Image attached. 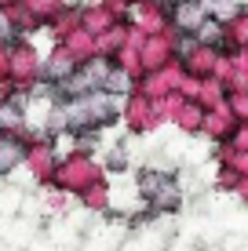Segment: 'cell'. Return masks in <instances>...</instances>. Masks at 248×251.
Returning <instances> with one entry per match:
<instances>
[{
	"label": "cell",
	"instance_id": "6da1fadb",
	"mask_svg": "<svg viewBox=\"0 0 248 251\" xmlns=\"http://www.w3.org/2000/svg\"><path fill=\"white\" fill-rule=\"evenodd\" d=\"M102 178H106V168H102L91 153L70 150L62 160H58V171H55L51 189H62V193H70V197H81L84 189H91L95 182H102Z\"/></svg>",
	"mask_w": 248,
	"mask_h": 251
},
{
	"label": "cell",
	"instance_id": "7a4b0ae2",
	"mask_svg": "<svg viewBox=\"0 0 248 251\" xmlns=\"http://www.w3.org/2000/svg\"><path fill=\"white\" fill-rule=\"evenodd\" d=\"M121 124L128 127V135L142 138V135H153V131H157V127L165 124V117H161L157 102L146 99V95L135 88L132 95H124V102H121Z\"/></svg>",
	"mask_w": 248,
	"mask_h": 251
},
{
	"label": "cell",
	"instance_id": "3957f363",
	"mask_svg": "<svg viewBox=\"0 0 248 251\" xmlns=\"http://www.w3.org/2000/svg\"><path fill=\"white\" fill-rule=\"evenodd\" d=\"M7 80L15 84V91H26L37 80H44V55L29 44V40H19L11 44V62H7Z\"/></svg>",
	"mask_w": 248,
	"mask_h": 251
},
{
	"label": "cell",
	"instance_id": "277c9868",
	"mask_svg": "<svg viewBox=\"0 0 248 251\" xmlns=\"http://www.w3.org/2000/svg\"><path fill=\"white\" fill-rule=\"evenodd\" d=\"M58 160H62V153H58L55 138L51 135H33L29 138V150H26V171L33 175V182L51 189L55 182V171H58Z\"/></svg>",
	"mask_w": 248,
	"mask_h": 251
},
{
	"label": "cell",
	"instance_id": "5b68a950",
	"mask_svg": "<svg viewBox=\"0 0 248 251\" xmlns=\"http://www.w3.org/2000/svg\"><path fill=\"white\" fill-rule=\"evenodd\" d=\"M183 80H186V69H183V58H175V62H168L165 69H157V73H146L135 88H139L146 99H153V102H161L165 95H172V91H179L183 88Z\"/></svg>",
	"mask_w": 248,
	"mask_h": 251
},
{
	"label": "cell",
	"instance_id": "8992f818",
	"mask_svg": "<svg viewBox=\"0 0 248 251\" xmlns=\"http://www.w3.org/2000/svg\"><path fill=\"white\" fill-rule=\"evenodd\" d=\"M132 22L142 25L146 37L168 33V29H172V4H168V0H142V4H135Z\"/></svg>",
	"mask_w": 248,
	"mask_h": 251
},
{
	"label": "cell",
	"instance_id": "52a82bcc",
	"mask_svg": "<svg viewBox=\"0 0 248 251\" xmlns=\"http://www.w3.org/2000/svg\"><path fill=\"white\" fill-rule=\"evenodd\" d=\"M175 40L179 33L168 29V33H157V37H146V44H142V69L146 73H157V69H165L168 62H175Z\"/></svg>",
	"mask_w": 248,
	"mask_h": 251
},
{
	"label": "cell",
	"instance_id": "ba28073f",
	"mask_svg": "<svg viewBox=\"0 0 248 251\" xmlns=\"http://www.w3.org/2000/svg\"><path fill=\"white\" fill-rule=\"evenodd\" d=\"M204 22H208V11H204L201 0H179V4H172V29L179 37H197Z\"/></svg>",
	"mask_w": 248,
	"mask_h": 251
},
{
	"label": "cell",
	"instance_id": "9c48e42d",
	"mask_svg": "<svg viewBox=\"0 0 248 251\" xmlns=\"http://www.w3.org/2000/svg\"><path fill=\"white\" fill-rule=\"evenodd\" d=\"M29 135H4L0 138V178H7L11 171L26 168V150H29Z\"/></svg>",
	"mask_w": 248,
	"mask_h": 251
},
{
	"label": "cell",
	"instance_id": "30bf717a",
	"mask_svg": "<svg viewBox=\"0 0 248 251\" xmlns=\"http://www.w3.org/2000/svg\"><path fill=\"white\" fill-rule=\"evenodd\" d=\"M77 69H81V66H77V58H73L62 44H55V48L44 55V80H51L55 88H58V84H66Z\"/></svg>",
	"mask_w": 248,
	"mask_h": 251
},
{
	"label": "cell",
	"instance_id": "8fae6325",
	"mask_svg": "<svg viewBox=\"0 0 248 251\" xmlns=\"http://www.w3.org/2000/svg\"><path fill=\"white\" fill-rule=\"evenodd\" d=\"M219 55H223V51H216V48H204V44H197V48L190 51V55L183 58V69H186V76H197V80H208V76H216Z\"/></svg>",
	"mask_w": 248,
	"mask_h": 251
},
{
	"label": "cell",
	"instance_id": "7c38bea8",
	"mask_svg": "<svg viewBox=\"0 0 248 251\" xmlns=\"http://www.w3.org/2000/svg\"><path fill=\"white\" fill-rule=\"evenodd\" d=\"M241 124V120H237L234 113H230L226 106H219V109H208V117H204V138H208V142H230V135H234V127Z\"/></svg>",
	"mask_w": 248,
	"mask_h": 251
},
{
	"label": "cell",
	"instance_id": "4fadbf2b",
	"mask_svg": "<svg viewBox=\"0 0 248 251\" xmlns=\"http://www.w3.org/2000/svg\"><path fill=\"white\" fill-rule=\"evenodd\" d=\"M58 44H62V48L77 58V66L91 62V58L99 55V37H95V33H88L84 25H81V29H73L70 37H66V40H58Z\"/></svg>",
	"mask_w": 248,
	"mask_h": 251
},
{
	"label": "cell",
	"instance_id": "5bb4252c",
	"mask_svg": "<svg viewBox=\"0 0 248 251\" xmlns=\"http://www.w3.org/2000/svg\"><path fill=\"white\" fill-rule=\"evenodd\" d=\"M81 7H84V4H77V0H70V4H66L62 11H58L55 19H51L48 33H51V40H55V44H58V40H66V37H70L73 29H81Z\"/></svg>",
	"mask_w": 248,
	"mask_h": 251
},
{
	"label": "cell",
	"instance_id": "9a60e30c",
	"mask_svg": "<svg viewBox=\"0 0 248 251\" xmlns=\"http://www.w3.org/2000/svg\"><path fill=\"white\" fill-rule=\"evenodd\" d=\"M77 204H81L84 211H91V215H102V211L113 207V189H110V182L102 178V182H95L91 189H84V193L77 197Z\"/></svg>",
	"mask_w": 248,
	"mask_h": 251
},
{
	"label": "cell",
	"instance_id": "2e32d148",
	"mask_svg": "<svg viewBox=\"0 0 248 251\" xmlns=\"http://www.w3.org/2000/svg\"><path fill=\"white\" fill-rule=\"evenodd\" d=\"M204 117H208V109L201 106V102H186L183 109H179V117L172 120V124L179 127L183 135H190V138H197L204 131Z\"/></svg>",
	"mask_w": 248,
	"mask_h": 251
},
{
	"label": "cell",
	"instance_id": "e0dca14e",
	"mask_svg": "<svg viewBox=\"0 0 248 251\" xmlns=\"http://www.w3.org/2000/svg\"><path fill=\"white\" fill-rule=\"evenodd\" d=\"M128 33H132V22H117V25H110V29L99 37V55L117 58V55H121V51L128 48Z\"/></svg>",
	"mask_w": 248,
	"mask_h": 251
},
{
	"label": "cell",
	"instance_id": "ac0fdd59",
	"mask_svg": "<svg viewBox=\"0 0 248 251\" xmlns=\"http://www.w3.org/2000/svg\"><path fill=\"white\" fill-rule=\"evenodd\" d=\"M81 25H84L88 33H95V37H102L110 25H117V19L95 0V4H84V7H81Z\"/></svg>",
	"mask_w": 248,
	"mask_h": 251
},
{
	"label": "cell",
	"instance_id": "d6986e66",
	"mask_svg": "<svg viewBox=\"0 0 248 251\" xmlns=\"http://www.w3.org/2000/svg\"><path fill=\"white\" fill-rule=\"evenodd\" d=\"M248 48V4L226 22V51H245Z\"/></svg>",
	"mask_w": 248,
	"mask_h": 251
},
{
	"label": "cell",
	"instance_id": "ffe728a7",
	"mask_svg": "<svg viewBox=\"0 0 248 251\" xmlns=\"http://www.w3.org/2000/svg\"><path fill=\"white\" fill-rule=\"evenodd\" d=\"M226 95L230 88L223 80H216V76H208V80H201V95H197V102L204 109H219V106H226Z\"/></svg>",
	"mask_w": 248,
	"mask_h": 251
},
{
	"label": "cell",
	"instance_id": "44dd1931",
	"mask_svg": "<svg viewBox=\"0 0 248 251\" xmlns=\"http://www.w3.org/2000/svg\"><path fill=\"white\" fill-rule=\"evenodd\" d=\"M22 4H26V11H29L33 19H37V22L48 29V25H51V19H55V15L62 11V7L70 4V0H22Z\"/></svg>",
	"mask_w": 248,
	"mask_h": 251
},
{
	"label": "cell",
	"instance_id": "7402d4cb",
	"mask_svg": "<svg viewBox=\"0 0 248 251\" xmlns=\"http://www.w3.org/2000/svg\"><path fill=\"white\" fill-rule=\"evenodd\" d=\"M113 66L121 69V73H128L135 84H139L142 76H146V69H142V55H139V48H124L121 55L113 58Z\"/></svg>",
	"mask_w": 248,
	"mask_h": 251
},
{
	"label": "cell",
	"instance_id": "603a6c76",
	"mask_svg": "<svg viewBox=\"0 0 248 251\" xmlns=\"http://www.w3.org/2000/svg\"><path fill=\"white\" fill-rule=\"evenodd\" d=\"M197 44L216 48V51H226V25L216 22V19H208V22L201 25V33H197Z\"/></svg>",
	"mask_w": 248,
	"mask_h": 251
},
{
	"label": "cell",
	"instance_id": "cb8c5ba5",
	"mask_svg": "<svg viewBox=\"0 0 248 251\" xmlns=\"http://www.w3.org/2000/svg\"><path fill=\"white\" fill-rule=\"evenodd\" d=\"M7 15H11L15 29L22 33V40H29V37H33V33H37V29H44V25H40L37 19H33L29 11H26V4H19V7H11V11H7Z\"/></svg>",
	"mask_w": 248,
	"mask_h": 251
},
{
	"label": "cell",
	"instance_id": "d4e9b609",
	"mask_svg": "<svg viewBox=\"0 0 248 251\" xmlns=\"http://www.w3.org/2000/svg\"><path fill=\"white\" fill-rule=\"evenodd\" d=\"M102 168L113 171V175L128 171V142H113V146H106V160H102Z\"/></svg>",
	"mask_w": 248,
	"mask_h": 251
},
{
	"label": "cell",
	"instance_id": "484cf974",
	"mask_svg": "<svg viewBox=\"0 0 248 251\" xmlns=\"http://www.w3.org/2000/svg\"><path fill=\"white\" fill-rule=\"evenodd\" d=\"M186 102H190V99H186L183 91H172V95H165V99L157 102V109H161V117H165V124H168V120H175V117H179V109H183Z\"/></svg>",
	"mask_w": 248,
	"mask_h": 251
},
{
	"label": "cell",
	"instance_id": "4316f807",
	"mask_svg": "<svg viewBox=\"0 0 248 251\" xmlns=\"http://www.w3.org/2000/svg\"><path fill=\"white\" fill-rule=\"evenodd\" d=\"M70 138H73V150H77V153H91V157H95V150L102 146V131H99V127L81 131V135H70Z\"/></svg>",
	"mask_w": 248,
	"mask_h": 251
},
{
	"label": "cell",
	"instance_id": "83f0119b",
	"mask_svg": "<svg viewBox=\"0 0 248 251\" xmlns=\"http://www.w3.org/2000/svg\"><path fill=\"white\" fill-rule=\"evenodd\" d=\"M102 7H106L110 15H113L117 22H132V11H135V4H128V0H99Z\"/></svg>",
	"mask_w": 248,
	"mask_h": 251
},
{
	"label": "cell",
	"instance_id": "f1b7e54d",
	"mask_svg": "<svg viewBox=\"0 0 248 251\" xmlns=\"http://www.w3.org/2000/svg\"><path fill=\"white\" fill-rule=\"evenodd\" d=\"M226 109L237 120H248V91H230L226 95Z\"/></svg>",
	"mask_w": 248,
	"mask_h": 251
},
{
	"label": "cell",
	"instance_id": "f546056e",
	"mask_svg": "<svg viewBox=\"0 0 248 251\" xmlns=\"http://www.w3.org/2000/svg\"><path fill=\"white\" fill-rule=\"evenodd\" d=\"M234 73H237V66H234V51H223V55H219V66H216V80H223L226 88H230Z\"/></svg>",
	"mask_w": 248,
	"mask_h": 251
},
{
	"label": "cell",
	"instance_id": "4dcf8cb0",
	"mask_svg": "<svg viewBox=\"0 0 248 251\" xmlns=\"http://www.w3.org/2000/svg\"><path fill=\"white\" fill-rule=\"evenodd\" d=\"M0 40H4V44H19L22 40V33L15 29V22H11L7 11H0Z\"/></svg>",
	"mask_w": 248,
	"mask_h": 251
},
{
	"label": "cell",
	"instance_id": "1f68e13d",
	"mask_svg": "<svg viewBox=\"0 0 248 251\" xmlns=\"http://www.w3.org/2000/svg\"><path fill=\"white\" fill-rule=\"evenodd\" d=\"M230 146H234V150H241V153H248V120H241V124L234 127V135H230Z\"/></svg>",
	"mask_w": 248,
	"mask_h": 251
},
{
	"label": "cell",
	"instance_id": "d6a6232c",
	"mask_svg": "<svg viewBox=\"0 0 248 251\" xmlns=\"http://www.w3.org/2000/svg\"><path fill=\"white\" fill-rule=\"evenodd\" d=\"M7 62H11V44H4V40H0V80L7 76Z\"/></svg>",
	"mask_w": 248,
	"mask_h": 251
},
{
	"label": "cell",
	"instance_id": "836d02e7",
	"mask_svg": "<svg viewBox=\"0 0 248 251\" xmlns=\"http://www.w3.org/2000/svg\"><path fill=\"white\" fill-rule=\"evenodd\" d=\"M230 197H234V201H241V204H248V178H241V182H237V189H234Z\"/></svg>",
	"mask_w": 248,
	"mask_h": 251
},
{
	"label": "cell",
	"instance_id": "e575fe53",
	"mask_svg": "<svg viewBox=\"0 0 248 251\" xmlns=\"http://www.w3.org/2000/svg\"><path fill=\"white\" fill-rule=\"evenodd\" d=\"M22 0H0V11H11V7H19Z\"/></svg>",
	"mask_w": 248,
	"mask_h": 251
}]
</instances>
